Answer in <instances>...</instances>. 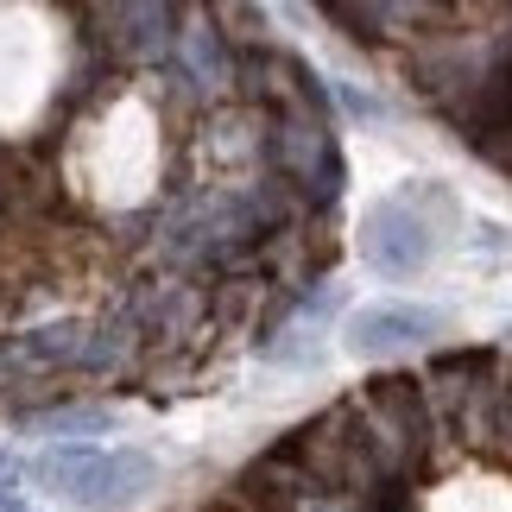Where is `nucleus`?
Segmentation results:
<instances>
[{"label": "nucleus", "instance_id": "nucleus-1", "mask_svg": "<svg viewBox=\"0 0 512 512\" xmlns=\"http://www.w3.org/2000/svg\"><path fill=\"white\" fill-rule=\"evenodd\" d=\"M32 475L83 512H127L159 487V462L140 449H95V443H51Z\"/></svg>", "mask_w": 512, "mask_h": 512}, {"label": "nucleus", "instance_id": "nucleus-2", "mask_svg": "<svg viewBox=\"0 0 512 512\" xmlns=\"http://www.w3.org/2000/svg\"><path fill=\"white\" fill-rule=\"evenodd\" d=\"M456 215L443 190H424L411 184L399 196H380L367 215H361V253L380 279H418V272L437 260V241H443V222Z\"/></svg>", "mask_w": 512, "mask_h": 512}, {"label": "nucleus", "instance_id": "nucleus-3", "mask_svg": "<svg viewBox=\"0 0 512 512\" xmlns=\"http://www.w3.org/2000/svg\"><path fill=\"white\" fill-rule=\"evenodd\" d=\"M443 329H449V317L430 310V304H367V310L348 317L342 342H348V354H361V361H386V354L437 342Z\"/></svg>", "mask_w": 512, "mask_h": 512}, {"label": "nucleus", "instance_id": "nucleus-4", "mask_svg": "<svg viewBox=\"0 0 512 512\" xmlns=\"http://www.w3.org/2000/svg\"><path fill=\"white\" fill-rule=\"evenodd\" d=\"M171 64L184 70V83H190L196 95H215V89H228L222 32H209V26H190V32H177V45H171Z\"/></svg>", "mask_w": 512, "mask_h": 512}, {"label": "nucleus", "instance_id": "nucleus-5", "mask_svg": "<svg viewBox=\"0 0 512 512\" xmlns=\"http://www.w3.org/2000/svg\"><path fill=\"white\" fill-rule=\"evenodd\" d=\"M114 26V38H121V51H133V57H171V45H177V13L171 7H114L108 13Z\"/></svg>", "mask_w": 512, "mask_h": 512}, {"label": "nucleus", "instance_id": "nucleus-6", "mask_svg": "<svg viewBox=\"0 0 512 512\" xmlns=\"http://www.w3.org/2000/svg\"><path fill=\"white\" fill-rule=\"evenodd\" d=\"M89 329H95V323H51V329H32V336H19L7 354H13V361H38V367H45V361H76V367H83Z\"/></svg>", "mask_w": 512, "mask_h": 512}, {"label": "nucleus", "instance_id": "nucleus-7", "mask_svg": "<svg viewBox=\"0 0 512 512\" xmlns=\"http://www.w3.org/2000/svg\"><path fill=\"white\" fill-rule=\"evenodd\" d=\"M108 424H114V411H102V405H57V411H38V418H26V430H38V437H51V443L102 437Z\"/></svg>", "mask_w": 512, "mask_h": 512}, {"label": "nucleus", "instance_id": "nucleus-8", "mask_svg": "<svg viewBox=\"0 0 512 512\" xmlns=\"http://www.w3.org/2000/svg\"><path fill=\"white\" fill-rule=\"evenodd\" d=\"M500 437L512 443V361H506V373H500Z\"/></svg>", "mask_w": 512, "mask_h": 512}, {"label": "nucleus", "instance_id": "nucleus-9", "mask_svg": "<svg viewBox=\"0 0 512 512\" xmlns=\"http://www.w3.org/2000/svg\"><path fill=\"white\" fill-rule=\"evenodd\" d=\"M13 475H19V462L7 456V449H0V487H13Z\"/></svg>", "mask_w": 512, "mask_h": 512}, {"label": "nucleus", "instance_id": "nucleus-10", "mask_svg": "<svg viewBox=\"0 0 512 512\" xmlns=\"http://www.w3.org/2000/svg\"><path fill=\"white\" fill-rule=\"evenodd\" d=\"M0 512H32L26 500H13V494H0Z\"/></svg>", "mask_w": 512, "mask_h": 512}, {"label": "nucleus", "instance_id": "nucleus-11", "mask_svg": "<svg viewBox=\"0 0 512 512\" xmlns=\"http://www.w3.org/2000/svg\"><path fill=\"white\" fill-rule=\"evenodd\" d=\"M209 512H253V506H241V500H234V494H228L222 506H209Z\"/></svg>", "mask_w": 512, "mask_h": 512}]
</instances>
